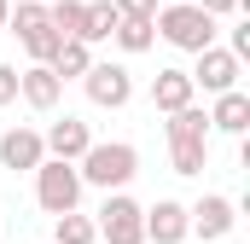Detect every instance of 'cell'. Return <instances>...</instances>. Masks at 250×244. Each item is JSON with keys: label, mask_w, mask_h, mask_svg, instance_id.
<instances>
[{"label": "cell", "mask_w": 250, "mask_h": 244, "mask_svg": "<svg viewBox=\"0 0 250 244\" xmlns=\"http://www.w3.org/2000/svg\"><path fill=\"white\" fill-rule=\"evenodd\" d=\"M76 175H82V186L123 192V186L140 175V151H134L128 140H93V145H87V157L76 163Z\"/></svg>", "instance_id": "1"}, {"label": "cell", "mask_w": 250, "mask_h": 244, "mask_svg": "<svg viewBox=\"0 0 250 244\" xmlns=\"http://www.w3.org/2000/svg\"><path fill=\"white\" fill-rule=\"evenodd\" d=\"M151 29L169 41V47H181V53H204V47H215V18L209 12H198L192 0H169V6H157V18H151Z\"/></svg>", "instance_id": "2"}, {"label": "cell", "mask_w": 250, "mask_h": 244, "mask_svg": "<svg viewBox=\"0 0 250 244\" xmlns=\"http://www.w3.org/2000/svg\"><path fill=\"white\" fill-rule=\"evenodd\" d=\"M6 35H18L23 41V53H29V64H53V53H59V29H53V18H47V6H35V0H18L12 6V18H6Z\"/></svg>", "instance_id": "3"}, {"label": "cell", "mask_w": 250, "mask_h": 244, "mask_svg": "<svg viewBox=\"0 0 250 244\" xmlns=\"http://www.w3.org/2000/svg\"><path fill=\"white\" fill-rule=\"evenodd\" d=\"M35 203L59 221V215H76V203H82V175H76V163H59V157H47L41 169H35Z\"/></svg>", "instance_id": "4"}, {"label": "cell", "mask_w": 250, "mask_h": 244, "mask_svg": "<svg viewBox=\"0 0 250 244\" xmlns=\"http://www.w3.org/2000/svg\"><path fill=\"white\" fill-rule=\"evenodd\" d=\"M93 233L105 244H146V203H134L128 192H105Z\"/></svg>", "instance_id": "5"}, {"label": "cell", "mask_w": 250, "mask_h": 244, "mask_svg": "<svg viewBox=\"0 0 250 244\" xmlns=\"http://www.w3.org/2000/svg\"><path fill=\"white\" fill-rule=\"evenodd\" d=\"M187 76H192V87H204L209 99H221V93H233V87H239L245 64L233 59L227 47H204V53H198V64H192Z\"/></svg>", "instance_id": "6"}, {"label": "cell", "mask_w": 250, "mask_h": 244, "mask_svg": "<svg viewBox=\"0 0 250 244\" xmlns=\"http://www.w3.org/2000/svg\"><path fill=\"white\" fill-rule=\"evenodd\" d=\"M82 87H87V99L99 105V111H123L128 99H134V76H128V64H99L82 76Z\"/></svg>", "instance_id": "7"}, {"label": "cell", "mask_w": 250, "mask_h": 244, "mask_svg": "<svg viewBox=\"0 0 250 244\" xmlns=\"http://www.w3.org/2000/svg\"><path fill=\"white\" fill-rule=\"evenodd\" d=\"M187 227L198 239H227V233L239 227V203L221 198V192H204L198 203H187Z\"/></svg>", "instance_id": "8"}, {"label": "cell", "mask_w": 250, "mask_h": 244, "mask_svg": "<svg viewBox=\"0 0 250 244\" xmlns=\"http://www.w3.org/2000/svg\"><path fill=\"white\" fill-rule=\"evenodd\" d=\"M47 163V140H41V128H6L0 134V169H12V175H35Z\"/></svg>", "instance_id": "9"}, {"label": "cell", "mask_w": 250, "mask_h": 244, "mask_svg": "<svg viewBox=\"0 0 250 244\" xmlns=\"http://www.w3.org/2000/svg\"><path fill=\"white\" fill-rule=\"evenodd\" d=\"M192 227H187V203H175V198H157L151 209H146V244H187Z\"/></svg>", "instance_id": "10"}, {"label": "cell", "mask_w": 250, "mask_h": 244, "mask_svg": "<svg viewBox=\"0 0 250 244\" xmlns=\"http://www.w3.org/2000/svg\"><path fill=\"white\" fill-rule=\"evenodd\" d=\"M41 140H47V157H59V163H82V157H87V145H93V134H87V122H82V117L53 122Z\"/></svg>", "instance_id": "11"}, {"label": "cell", "mask_w": 250, "mask_h": 244, "mask_svg": "<svg viewBox=\"0 0 250 244\" xmlns=\"http://www.w3.org/2000/svg\"><path fill=\"white\" fill-rule=\"evenodd\" d=\"M18 99L29 105V111H53L64 99V81L47 70V64H29V70H18Z\"/></svg>", "instance_id": "12"}, {"label": "cell", "mask_w": 250, "mask_h": 244, "mask_svg": "<svg viewBox=\"0 0 250 244\" xmlns=\"http://www.w3.org/2000/svg\"><path fill=\"white\" fill-rule=\"evenodd\" d=\"M209 128L215 134H233V140H250V93L245 87H233V93H221L209 105Z\"/></svg>", "instance_id": "13"}, {"label": "cell", "mask_w": 250, "mask_h": 244, "mask_svg": "<svg viewBox=\"0 0 250 244\" xmlns=\"http://www.w3.org/2000/svg\"><path fill=\"white\" fill-rule=\"evenodd\" d=\"M192 93H198V87H192V76H187V70H157V76H151V105H157L163 117L187 111V105H192Z\"/></svg>", "instance_id": "14"}, {"label": "cell", "mask_w": 250, "mask_h": 244, "mask_svg": "<svg viewBox=\"0 0 250 244\" xmlns=\"http://www.w3.org/2000/svg\"><path fill=\"white\" fill-rule=\"evenodd\" d=\"M163 134H169V145H209V111L187 105V111H175L163 122Z\"/></svg>", "instance_id": "15"}, {"label": "cell", "mask_w": 250, "mask_h": 244, "mask_svg": "<svg viewBox=\"0 0 250 244\" xmlns=\"http://www.w3.org/2000/svg\"><path fill=\"white\" fill-rule=\"evenodd\" d=\"M59 81H82L87 70H93V47H82V41H64L59 53H53V64H47Z\"/></svg>", "instance_id": "16"}, {"label": "cell", "mask_w": 250, "mask_h": 244, "mask_svg": "<svg viewBox=\"0 0 250 244\" xmlns=\"http://www.w3.org/2000/svg\"><path fill=\"white\" fill-rule=\"evenodd\" d=\"M111 29H117V6L111 0H87V12H82V47L111 41Z\"/></svg>", "instance_id": "17"}, {"label": "cell", "mask_w": 250, "mask_h": 244, "mask_svg": "<svg viewBox=\"0 0 250 244\" xmlns=\"http://www.w3.org/2000/svg\"><path fill=\"white\" fill-rule=\"evenodd\" d=\"M111 41H117L123 53H151V47H157V29H151V23H134V18H117Z\"/></svg>", "instance_id": "18"}, {"label": "cell", "mask_w": 250, "mask_h": 244, "mask_svg": "<svg viewBox=\"0 0 250 244\" xmlns=\"http://www.w3.org/2000/svg\"><path fill=\"white\" fill-rule=\"evenodd\" d=\"M82 12H87V0H53V6H47L59 41H82Z\"/></svg>", "instance_id": "19"}, {"label": "cell", "mask_w": 250, "mask_h": 244, "mask_svg": "<svg viewBox=\"0 0 250 244\" xmlns=\"http://www.w3.org/2000/svg\"><path fill=\"white\" fill-rule=\"evenodd\" d=\"M53 244H99L93 215H59V221H53Z\"/></svg>", "instance_id": "20"}, {"label": "cell", "mask_w": 250, "mask_h": 244, "mask_svg": "<svg viewBox=\"0 0 250 244\" xmlns=\"http://www.w3.org/2000/svg\"><path fill=\"white\" fill-rule=\"evenodd\" d=\"M169 169L175 175H204L209 169V145H169Z\"/></svg>", "instance_id": "21"}, {"label": "cell", "mask_w": 250, "mask_h": 244, "mask_svg": "<svg viewBox=\"0 0 250 244\" xmlns=\"http://www.w3.org/2000/svg\"><path fill=\"white\" fill-rule=\"evenodd\" d=\"M117 6V18H134V23H151L157 18V0H111Z\"/></svg>", "instance_id": "22"}, {"label": "cell", "mask_w": 250, "mask_h": 244, "mask_svg": "<svg viewBox=\"0 0 250 244\" xmlns=\"http://www.w3.org/2000/svg\"><path fill=\"white\" fill-rule=\"evenodd\" d=\"M198 12H209V18H233V12H250V0H192Z\"/></svg>", "instance_id": "23"}, {"label": "cell", "mask_w": 250, "mask_h": 244, "mask_svg": "<svg viewBox=\"0 0 250 244\" xmlns=\"http://www.w3.org/2000/svg\"><path fill=\"white\" fill-rule=\"evenodd\" d=\"M12 99H18V70H12V64H0V111H6Z\"/></svg>", "instance_id": "24"}, {"label": "cell", "mask_w": 250, "mask_h": 244, "mask_svg": "<svg viewBox=\"0 0 250 244\" xmlns=\"http://www.w3.org/2000/svg\"><path fill=\"white\" fill-rule=\"evenodd\" d=\"M227 53H233L239 64L250 59V23H239V29H233V41H227Z\"/></svg>", "instance_id": "25"}, {"label": "cell", "mask_w": 250, "mask_h": 244, "mask_svg": "<svg viewBox=\"0 0 250 244\" xmlns=\"http://www.w3.org/2000/svg\"><path fill=\"white\" fill-rule=\"evenodd\" d=\"M6 18H12V0H0V29H6Z\"/></svg>", "instance_id": "26"}, {"label": "cell", "mask_w": 250, "mask_h": 244, "mask_svg": "<svg viewBox=\"0 0 250 244\" xmlns=\"http://www.w3.org/2000/svg\"><path fill=\"white\" fill-rule=\"evenodd\" d=\"M35 6H53V0H35Z\"/></svg>", "instance_id": "27"}]
</instances>
